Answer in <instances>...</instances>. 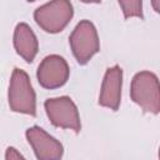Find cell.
I'll return each mask as SVG.
<instances>
[{
    "mask_svg": "<svg viewBox=\"0 0 160 160\" xmlns=\"http://www.w3.org/2000/svg\"><path fill=\"white\" fill-rule=\"evenodd\" d=\"M8 101L10 110L14 112L30 116L36 115V95L30 78L26 71L19 68L12 70L8 91Z\"/></svg>",
    "mask_w": 160,
    "mask_h": 160,
    "instance_id": "obj_1",
    "label": "cell"
},
{
    "mask_svg": "<svg viewBox=\"0 0 160 160\" xmlns=\"http://www.w3.org/2000/svg\"><path fill=\"white\" fill-rule=\"evenodd\" d=\"M130 98L145 112L158 115L160 111V86L158 76L148 70L136 72L131 80Z\"/></svg>",
    "mask_w": 160,
    "mask_h": 160,
    "instance_id": "obj_2",
    "label": "cell"
},
{
    "mask_svg": "<svg viewBox=\"0 0 160 160\" xmlns=\"http://www.w3.org/2000/svg\"><path fill=\"white\" fill-rule=\"evenodd\" d=\"M74 16V8L70 0H50L34 11V20L38 26L49 34L62 31Z\"/></svg>",
    "mask_w": 160,
    "mask_h": 160,
    "instance_id": "obj_3",
    "label": "cell"
},
{
    "mask_svg": "<svg viewBox=\"0 0 160 160\" xmlns=\"http://www.w3.org/2000/svg\"><path fill=\"white\" fill-rule=\"evenodd\" d=\"M70 49L80 65L88 64L100 51V40L95 25L90 20H81L69 36Z\"/></svg>",
    "mask_w": 160,
    "mask_h": 160,
    "instance_id": "obj_4",
    "label": "cell"
},
{
    "mask_svg": "<svg viewBox=\"0 0 160 160\" xmlns=\"http://www.w3.org/2000/svg\"><path fill=\"white\" fill-rule=\"evenodd\" d=\"M45 112L50 122L61 129H69L79 134L81 130L80 114L76 104L69 96L46 99L44 102Z\"/></svg>",
    "mask_w": 160,
    "mask_h": 160,
    "instance_id": "obj_5",
    "label": "cell"
},
{
    "mask_svg": "<svg viewBox=\"0 0 160 160\" xmlns=\"http://www.w3.org/2000/svg\"><path fill=\"white\" fill-rule=\"evenodd\" d=\"M69 75L70 69L68 61L58 54L45 56L39 64L36 71V78L40 86L49 90L64 86L69 80Z\"/></svg>",
    "mask_w": 160,
    "mask_h": 160,
    "instance_id": "obj_6",
    "label": "cell"
},
{
    "mask_svg": "<svg viewBox=\"0 0 160 160\" xmlns=\"http://www.w3.org/2000/svg\"><path fill=\"white\" fill-rule=\"evenodd\" d=\"M28 142L39 160H59L64 155L62 144L40 126H31L25 132Z\"/></svg>",
    "mask_w": 160,
    "mask_h": 160,
    "instance_id": "obj_7",
    "label": "cell"
},
{
    "mask_svg": "<svg viewBox=\"0 0 160 160\" xmlns=\"http://www.w3.org/2000/svg\"><path fill=\"white\" fill-rule=\"evenodd\" d=\"M121 89H122V69L119 65H114L106 69L100 95L99 105L116 111L121 102Z\"/></svg>",
    "mask_w": 160,
    "mask_h": 160,
    "instance_id": "obj_8",
    "label": "cell"
},
{
    "mask_svg": "<svg viewBox=\"0 0 160 160\" xmlns=\"http://www.w3.org/2000/svg\"><path fill=\"white\" fill-rule=\"evenodd\" d=\"M12 41L16 54L26 62H32L39 50V42L35 32L26 22H19L15 26Z\"/></svg>",
    "mask_w": 160,
    "mask_h": 160,
    "instance_id": "obj_9",
    "label": "cell"
},
{
    "mask_svg": "<svg viewBox=\"0 0 160 160\" xmlns=\"http://www.w3.org/2000/svg\"><path fill=\"white\" fill-rule=\"evenodd\" d=\"M125 19L139 18L144 19L142 14V0H118Z\"/></svg>",
    "mask_w": 160,
    "mask_h": 160,
    "instance_id": "obj_10",
    "label": "cell"
},
{
    "mask_svg": "<svg viewBox=\"0 0 160 160\" xmlns=\"http://www.w3.org/2000/svg\"><path fill=\"white\" fill-rule=\"evenodd\" d=\"M5 159L6 160H14V159H24V155L21 152H19L15 148L9 146L5 151Z\"/></svg>",
    "mask_w": 160,
    "mask_h": 160,
    "instance_id": "obj_11",
    "label": "cell"
},
{
    "mask_svg": "<svg viewBox=\"0 0 160 160\" xmlns=\"http://www.w3.org/2000/svg\"><path fill=\"white\" fill-rule=\"evenodd\" d=\"M151 5L155 12H160V0H151Z\"/></svg>",
    "mask_w": 160,
    "mask_h": 160,
    "instance_id": "obj_12",
    "label": "cell"
},
{
    "mask_svg": "<svg viewBox=\"0 0 160 160\" xmlns=\"http://www.w3.org/2000/svg\"><path fill=\"white\" fill-rule=\"evenodd\" d=\"M80 1H82L85 4H99V2H101V0H80Z\"/></svg>",
    "mask_w": 160,
    "mask_h": 160,
    "instance_id": "obj_13",
    "label": "cell"
},
{
    "mask_svg": "<svg viewBox=\"0 0 160 160\" xmlns=\"http://www.w3.org/2000/svg\"><path fill=\"white\" fill-rule=\"evenodd\" d=\"M26 1H29V2H32V1H36V0H26Z\"/></svg>",
    "mask_w": 160,
    "mask_h": 160,
    "instance_id": "obj_14",
    "label": "cell"
}]
</instances>
